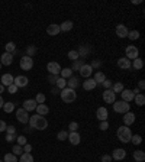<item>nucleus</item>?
Wrapping results in <instances>:
<instances>
[{
	"instance_id": "24",
	"label": "nucleus",
	"mask_w": 145,
	"mask_h": 162,
	"mask_svg": "<svg viewBox=\"0 0 145 162\" xmlns=\"http://www.w3.org/2000/svg\"><path fill=\"white\" fill-rule=\"evenodd\" d=\"M68 140L71 142V145H78L81 139H80L78 132H70V133H68Z\"/></svg>"
},
{
	"instance_id": "25",
	"label": "nucleus",
	"mask_w": 145,
	"mask_h": 162,
	"mask_svg": "<svg viewBox=\"0 0 145 162\" xmlns=\"http://www.w3.org/2000/svg\"><path fill=\"white\" fill-rule=\"evenodd\" d=\"M78 86V78L77 77H70L67 81V87L71 88V90H76V87Z\"/></svg>"
},
{
	"instance_id": "28",
	"label": "nucleus",
	"mask_w": 145,
	"mask_h": 162,
	"mask_svg": "<svg viewBox=\"0 0 145 162\" xmlns=\"http://www.w3.org/2000/svg\"><path fill=\"white\" fill-rule=\"evenodd\" d=\"M36 111H38L39 116H45L49 111V109H48V106L47 104H38L36 106Z\"/></svg>"
},
{
	"instance_id": "33",
	"label": "nucleus",
	"mask_w": 145,
	"mask_h": 162,
	"mask_svg": "<svg viewBox=\"0 0 145 162\" xmlns=\"http://www.w3.org/2000/svg\"><path fill=\"white\" fill-rule=\"evenodd\" d=\"M20 162H34V156H32V153L23 152L22 155H20Z\"/></svg>"
},
{
	"instance_id": "39",
	"label": "nucleus",
	"mask_w": 145,
	"mask_h": 162,
	"mask_svg": "<svg viewBox=\"0 0 145 162\" xmlns=\"http://www.w3.org/2000/svg\"><path fill=\"white\" fill-rule=\"evenodd\" d=\"M12 151H13V155H14V156H18V155H22V153H23V146H20V145H14Z\"/></svg>"
},
{
	"instance_id": "41",
	"label": "nucleus",
	"mask_w": 145,
	"mask_h": 162,
	"mask_svg": "<svg viewBox=\"0 0 145 162\" xmlns=\"http://www.w3.org/2000/svg\"><path fill=\"white\" fill-rule=\"evenodd\" d=\"M45 100H47V97H45V94H44V93H38V94H36V99H35V101H36L38 104H44V103H45Z\"/></svg>"
},
{
	"instance_id": "50",
	"label": "nucleus",
	"mask_w": 145,
	"mask_h": 162,
	"mask_svg": "<svg viewBox=\"0 0 145 162\" xmlns=\"http://www.w3.org/2000/svg\"><path fill=\"white\" fill-rule=\"evenodd\" d=\"M6 132H7V135H16V128L14 126H7Z\"/></svg>"
},
{
	"instance_id": "9",
	"label": "nucleus",
	"mask_w": 145,
	"mask_h": 162,
	"mask_svg": "<svg viewBox=\"0 0 145 162\" xmlns=\"http://www.w3.org/2000/svg\"><path fill=\"white\" fill-rule=\"evenodd\" d=\"M16 119L19 120L20 123H28L29 122V115H28V111L25 109H19L18 111H16Z\"/></svg>"
},
{
	"instance_id": "8",
	"label": "nucleus",
	"mask_w": 145,
	"mask_h": 162,
	"mask_svg": "<svg viewBox=\"0 0 145 162\" xmlns=\"http://www.w3.org/2000/svg\"><path fill=\"white\" fill-rule=\"evenodd\" d=\"M47 70H48V72L51 75H60V72H61V67H60L58 62H48Z\"/></svg>"
},
{
	"instance_id": "21",
	"label": "nucleus",
	"mask_w": 145,
	"mask_h": 162,
	"mask_svg": "<svg viewBox=\"0 0 145 162\" xmlns=\"http://www.w3.org/2000/svg\"><path fill=\"white\" fill-rule=\"evenodd\" d=\"M14 77L12 74H3L2 75V86L3 87H9L10 84H13Z\"/></svg>"
},
{
	"instance_id": "15",
	"label": "nucleus",
	"mask_w": 145,
	"mask_h": 162,
	"mask_svg": "<svg viewBox=\"0 0 145 162\" xmlns=\"http://www.w3.org/2000/svg\"><path fill=\"white\" fill-rule=\"evenodd\" d=\"M60 32H61V30H60V25H57V23H51L48 28H47V34H48L49 36H55V35H58Z\"/></svg>"
},
{
	"instance_id": "62",
	"label": "nucleus",
	"mask_w": 145,
	"mask_h": 162,
	"mask_svg": "<svg viewBox=\"0 0 145 162\" xmlns=\"http://www.w3.org/2000/svg\"><path fill=\"white\" fill-rule=\"evenodd\" d=\"M3 91H5V87H3V86H2V84H0V94H2Z\"/></svg>"
},
{
	"instance_id": "42",
	"label": "nucleus",
	"mask_w": 145,
	"mask_h": 162,
	"mask_svg": "<svg viewBox=\"0 0 145 162\" xmlns=\"http://www.w3.org/2000/svg\"><path fill=\"white\" fill-rule=\"evenodd\" d=\"M14 51H16V45H14V42H7L6 43V52L13 54Z\"/></svg>"
},
{
	"instance_id": "16",
	"label": "nucleus",
	"mask_w": 145,
	"mask_h": 162,
	"mask_svg": "<svg viewBox=\"0 0 145 162\" xmlns=\"http://www.w3.org/2000/svg\"><path fill=\"white\" fill-rule=\"evenodd\" d=\"M92 72H93V68L89 65V64H84L81 68H80V75L84 77V78H89V77L92 75Z\"/></svg>"
},
{
	"instance_id": "30",
	"label": "nucleus",
	"mask_w": 145,
	"mask_h": 162,
	"mask_svg": "<svg viewBox=\"0 0 145 162\" xmlns=\"http://www.w3.org/2000/svg\"><path fill=\"white\" fill-rule=\"evenodd\" d=\"M134 159H135L136 162H144L145 161L144 151H135V152H134Z\"/></svg>"
},
{
	"instance_id": "5",
	"label": "nucleus",
	"mask_w": 145,
	"mask_h": 162,
	"mask_svg": "<svg viewBox=\"0 0 145 162\" xmlns=\"http://www.w3.org/2000/svg\"><path fill=\"white\" fill-rule=\"evenodd\" d=\"M32 67H34V59L31 57H22L20 58V68L22 70H25V71H31L32 70Z\"/></svg>"
},
{
	"instance_id": "31",
	"label": "nucleus",
	"mask_w": 145,
	"mask_h": 162,
	"mask_svg": "<svg viewBox=\"0 0 145 162\" xmlns=\"http://www.w3.org/2000/svg\"><path fill=\"white\" fill-rule=\"evenodd\" d=\"M84 65V59H77V61H72L71 70L72 71H80V68Z\"/></svg>"
},
{
	"instance_id": "47",
	"label": "nucleus",
	"mask_w": 145,
	"mask_h": 162,
	"mask_svg": "<svg viewBox=\"0 0 145 162\" xmlns=\"http://www.w3.org/2000/svg\"><path fill=\"white\" fill-rule=\"evenodd\" d=\"M99 129H100V130H107V129H109V123H107V120H103V122H100V124H99Z\"/></svg>"
},
{
	"instance_id": "23",
	"label": "nucleus",
	"mask_w": 145,
	"mask_h": 162,
	"mask_svg": "<svg viewBox=\"0 0 145 162\" xmlns=\"http://www.w3.org/2000/svg\"><path fill=\"white\" fill-rule=\"evenodd\" d=\"M134 122H135V115H134L132 111L125 113V116H123V123H125V126H130V124H134Z\"/></svg>"
},
{
	"instance_id": "63",
	"label": "nucleus",
	"mask_w": 145,
	"mask_h": 162,
	"mask_svg": "<svg viewBox=\"0 0 145 162\" xmlns=\"http://www.w3.org/2000/svg\"><path fill=\"white\" fill-rule=\"evenodd\" d=\"M0 70H2V64H0Z\"/></svg>"
},
{
	"instance_id": "38",
	"label": "nucleus",
	"mask_w": 145,
	"mask_h": 162,
	"mask_svg": "<svg viewBox=\"0 0 145 162\" xmlns=\"http://www.w3.org/2000/svg\"><path fill=\"white\" fill-rule=\"evenodd\" d=\"M112 91H113V93H122V91H123V84H122V83H116L115 86H112Z\"/></svg>"
},
{
	"instance_id": "7",
	"label": "nucleus",
	"mask_w": 145,
	"mask_h": 162,
	"mask_svg": "<svg viewBox=\"0 0 145 162\" xmlns=\"http://www.w3.org/2000/svg\"><path fill=\"white\" fill-rule=\"evenodd\" d=\"M103 100H105V103H107V104H113L116 101V94L112 91V88L103 91Z\"/></svg>"
},
{
	"instance_id": "59",
	"label": "nucleus",
	"mask_w": 145,
	"mask_h": 162,
	"mask_svg": "<svg viewBox=\"0 0 145 162\" xmlns=\"http://www.w3.org/2000/svg\"><path fill=\"white\" fill-rule=\"evenodd\" d=\"M60 91H61V90H60V88H57V87H54V88H52V91H51V93H52L54 95H57V94H60Z\"/></svg>"
},
{
	"instance_id": "29",
	"label": "nucleus",
	"mask_w": 145,
	"mask_h": 162,
	"mask_svg": "<svg viewBox=\"0 0 145 162\" xmlns=\"http://www.w3.org/2000/svg\"><path fill=\"white\" fill-rule=\"evenodd\" d=\"M60 75H61V78H70V77H72V70L71 68H61V72H60Z\"/></svg>"
},
{
	"instance_id": "12",
	"label": "nucleus",
	"mask_w": 145,
	"mask_h": 162,
	"mask_svg": "<svg viewBox=\"0 0 145 162\" xmlns=\"http://www.w3.org/2000/svg\"><path fill=\"white\" fill-rule=\"evenodd\" d=\"M90 51H92V48L89 47V45H81V47L78 48V58L80 59H84V58H87V55L90 54Z\"/></svg>"
},
{
	"instance_id": "43",
	"label": "nucleus",
	"mask_w": 145,
	"mask_h": 162,
	"mask_svg": "<svg viewBox=\"0 0 145 162\" xmlns=\"http://www.w3.org/2000/svg\"><path fill=\"white\" fill-rule=\"evenodd\" d=\"M126 38H129L130 41H136V39L139 38V32L138 30H132V32H128V36Z\"/></svg>"
},
{
	"instance_id": "11",
	"label": "nucleus",
	"mask_w": 145,
	"mask_h": 162,
	"mask_svg": "<svg viewBox=\"0 0 145 162\" xmlns=\"http://www.w3.org/2000/svg\"><path fill=\"white\" fill-rule=\"evenodd\" d=\"M112 158H113L115 161H122V159H125V158H126V151H125V149H122V148L115 149Z\"/></svg>"
},
{
	"instance_id": "58",
	"label": "nucleus",
	"mask_w": 145,
	"mask_h": 162,
	"mask_svg": "<svg viewBox=\"0 0 145 162\" xmlns=\"http://www.w3.org/2000/svg\"><path fill=\"white\" fill-rule=\"evenodd\" d=\"M6 128H7V124H6L3 120H0V132H5Z\"/></svg>"
},
{
	"instance_id": "53",
	"label": "nucleus",
	"mask_w": 145,
	"mask_h": 162,
	"mask_svg": "<svg viewBox=\"0 0 145 162\" xmlns=\"http://www.w3.org/2000/svg\"><path fill=\"white\" fill-rule=\"evenodd\" d=\"M57 80H58V75H51V74L48 75V81L51 83V84H55V83H57Z\"/></svg>"
},
{
	"instance_id": "51",
	"label": "nucleus",
	"mask_w": 145,
	"mask_h": 162,
	"mask_svg": "<svg viewBox=\"0 0 145 162\" xmlns=\"http://www.w3.org/2000/svg\"><path fill=\"white\" fill-rule=\"evenodd\" d=\"M100 65H102V62L99 61V59H94V61H93L92 64H90V67H92L93 70H94V68H99V67H100Z\"/></svg>"
},
{
	"instance_id": "13",
	"label": "nucleus",
	"mask_w": 145,
	"mask_h": 162,
	"mask_svg": "<svg viewBox=\"0 0 145 162\" xmlns=\"http://www.w3.org/2000/svg\"><path fill=\"white\" fill-rule=\"evenodd\" d=\"M12 62H13V54L5 52L0 57V64H2V65H10Z\"/></svg>"
},
{
	"instance_id": "3",
	"label": "nucleus",
	"mask_w": 145,
	"mask_h": 162,
	"mask_svg": "<svg viewBox=\"0 0 145 162\" xmlns=\"http://www.w3.org/2000/svg\"><path fill=\"white\" fill-rule=\"evenodd\" d=\"M118 139L121 140V142L126 143V142H130V138H132V132H130V129L128 126H121V128L118 129Z\"/></svg>"
},
{
	"instance_id": "57",
	"label": "nucleus",
	"mask_w": 145,
	"mask_h": 162,
	"mask_svg": "<svg viewBox=\"0 0 145 162\" xmlns=\"http://www.w3.org/2000/svg\"><path fill=\"white\" fill-rule=\"evenodd\" d=\"M110 161H112L110 155H103V156H102V162H110Z\"/></svg>"
},
{
	"instance_id": "6",
	"label": "nucleus",
	"mask_w": 145,
	"mask_h": 162,
	"mask_svg": "<svg viewBox=\"0 0 145 162\" xmlns=\"http://www.w3.org/2000/svg\"><path fill=\"white\" fill-rule=\"evenodd\" d=\"M126 58L128 59H136V58L139 57V51H138V48L136 47H134V45H128L126 47Z\"/></svg>"
},
{
	"instance_id": "1",
	"label": "nucleus",
	"mask_w": 145,
	"mask_h": 162,
	"mask_svg": "<svg viewBox=\"0 0 145 162\" xmlns=\"http://www.w3.org/2000/svg\"><path fill=\"white\" fill-rule=\"evenodd\" d=\"M29 123H31V128L36 129V130H45L48 128V122L44 116H39V115H34L29 117Z\"/></svg>"
},
{
	"instance_id": "32",
	"label": "nucleus",
	"mask_w": 145,
	"mask_h": 162,
	"mask_svg": "<svg viewBox=\"0 0 145 162\" xmlns=\"http://www.w3.org/2000/svg\"><path fill=\"white\" fill-rule=\"evenodd\" d=\"M55 86H57V88L63 90V88H65V87H67V80H65V78H61V77H58L57 83H55Z\"/></svg>"
},
{
	"instance_id": "19",
	"label": "nucleus",
	"mask_w": 145,
	"mask_h": 162,
	"mask_svg": "<svg viewBox=\"0 0 145 162\" xmlns=\"http://www.w3.org/2000/svg\"><path fill=\"white\" fill-rule=\"evenodd\" d=\"M128 28H126L125 25H118L116 26V35L119 36V38H126L128 36Z\"/></svg>"
},
{
	"instance_id": "26",
	"label": "nucleus",
	"mask_w": 145,
	"mask_h": 162,
	"mask_svg": "<svg viewBox=\"0 0 145 162\" xmlns=\"http://www.w3.org/2000/svg\"><path fill=\"white\" fill-rule=\"evenodd\" d=\"M72 22L71 20H65V22H63V23L60 25V30H63V32H68V30H71L72 29Z\"/></svg>"
},
{
	"instance_id": "27",
	"label": "nucleus",
	"mask_w": 145,
	"mask_h": 162,
	"mask_svg": "<svg viewBox=\"0 0 145 162\" xmlns=\"http://www.w3.org/2000/svg\"><path fill=\"white\" fill-rule=\"evenodd\" d=\"M93 80L96 81V84H103V81L106 80V75L102 71H97L96 74H94V77H93Z\"/></svg>"
},
{
	"instance_id": "4",
	"label": "nucleus",
	"mask_w": 145,
	"mask_h": 162,
	"mask_svg": "<svg viewBox=\"0 0 145 162\" xmlns=\"http://www.w3.org/2000/svg\"><path fill=\"white\" fill-rule=\"evenodd\" d=\"M113 110H115L116 113H128L130 110V104H128L126 101H123V100H121V101H115L113 103Z\"/></svg>"
},
{
	"instance_id": "40",
	"label": "nucleus",
	"mask_w": 145,
	"mask_h": 162,
	"mask_svg": "<svg viewBox=\"0 0 145 162\" xmlns=\"http://www.w3.org/2000/svg\"><path fill=\"white\" fill-rule=\"evenodd\" d=\"M3 162H18V158L14 156L13 153H6Z\"/></svg>"
},
{
	"instance_id": "48",
	"label": "nucleus",
	"mask_w": 145,
	"mask_h": 162,
	"mask_svg": "<svg viewBox=\"0 0 145 162\" xmlns=\"http://www.w3.org/2000/svg\"><path fill=\"white\" fill-rule=\"evenodd\" d=\"M16 140H18V145H20V146H25V145H26V138H25V136H18Z\"/></svg>"
},
{
	"instance_id": "2",
	"label": "nucleus",
	"mask_w": 145,
	"mask_h": 162,
	"mask_svg": "<svg viewBox=\"0 0 145 162\" xmlns=\"http://www.w3.org/2000/svg\"><path fill=\"white\" fill-rule=\"evenodd\" d=\"M60 95H61L64 103H72V101H76V99H77L76 90H71L68 87H65V88H63V90L60 91Z\"/></svg>"
},
{
	"instance_id": "10",
	"label": "nucleus",
	"mask_w": 145,
	"mask_h": 162,
	"mask_svg": "<svg viewBox=\"0 0 145 162\" xmlns=\"http://www.w3.org/2000/svg\"><path fill=\"white\" fill-rule=\"evenodd\" d=\"M28 83H29L28 77H25V75H18V77H16V78L13 80V84L18 87V88L26 87V86H28Z\"/></svg>"
},
{
	"instance_id": "61",
	"label": "nucleus",
	"mask_w": 145,
	"mask_h": 162,
	"mask_svg": "<svg viewBox=\"0 0 145 162\" xmlns=\"http://www.w3.org/2000/svg\"><path fill=\"white\" fill-rule=\"evenodd\" d=\"M3 104H5V100H3V97L0 95V107H3Z\"/></svg>"
},
{
	"instance_id": "45",
	"label": "nucleus",
	"mask_w": 145,
	"mask_h": 162,
	"mask_svg": "<svg viewBox=\"0 0 145 162\" xmlns=\"http://www.w3.org/2000/svg\"><path fill=\"white\" fill-rule=\"evenodd\" d=\"M130 142L134 143V145H139L142 142V138H141L139 135H132V138H130Z\"/></svg>"
},
{
	"instance_id": "60",
	"label": "nucleus",
	"mask_w": 145,
	"mask_h": 162,
	"mask_svg": "<svg viewBox=\"0 0 145 162\" xmlns=\"http://www.w3.org/2000/svg\"><path fill=\"white\" fill-rule=\"evenodd\" d=\"M138 88H139V90H144V88H145V83H144V81H139V84H138Z\"/></svg>"
},
{
	"instance_id": "35",
	"label": "nucleus",
	"mask_w": 145,
	"mask_h": 162,
	"mask_svg": "<svg viewBox=\"0 0 145 162\" xmlns=\"http://www.w3.org/2000/svg\"><path fill=\"white\" fill-rule=\"evenodd\" d=\"M38 52V49H36V47H34V45H31V47L26 48V57H34L35 54Z\"/></svg>"
},
{
	"instance_id": "36",
	"label": "nucleus",
	"mask_w": 145,
	"mask_h": 162,
	"mask_svg": "<svg viewBox=\"0 0 145 162\" xmlns=\"http://www.w3.org/2000/svg\"><path fill=\"white\" fill-rule=\"evenodd\" d=\"M132 67L135 68V70H141V68L144 67V61H142L141 58H136V59H134V62H132Z\"/></svg>"
},
{
	"instance_id": "14",
	"label": "nucleus",
	"mask_w": 145,
	"mask_h": 162,
	"mask_svg": "<svg viewBox=\"0 0 145 162\" xmlns=\"http://www.w3.org/2000/svg\"><path fill=\"white\" fill-rule=\"evenodd\" d=\"M122 95V100L126 101V103H129V101L134 100V97H135V94L132 93V90H128V88H123V91L121 93Z\"/></svg>"
},
{
	"instance_id": "56",
	"label": "nucleus",
	"mask_w": 145,
	"mask_h": 162,
	"mask_svg": "<svg viewBox=\"0 0 145 162\" xmlns=\"http://www.w3.org/2000/svg\"><path fill=\"white\" fill-rule=\"evenodd\" d=\"M31 151H32V146L29 145V143H26L23 146V152H26V153H31Z\"/></svg>"
},
{
	"instance_id": "46",
	"label": "nucleus",
	"mask_w": 145,
	"mask_h": 162,
	"mask_svg": "<svg viewBox=\"0 0 145 162\" xmlns=\"http://www.w3.org/2000/svg\"><path fill=\"white\" fill-rule=\"evenodd\" d=\"M58 140H65V139H68V133L65 132V130H61V132H58Z\"/></svg>"
},
{
	"instance_id": "17",
	"label": "nucleus",
	"mask_w": 145,
	"mask_h": 162,
	"mask_svg": "<svg viewBox=\"0 0 145 162\" xmlns=\"http://www.w3.org/2000/svg\"><path fill=\"white\" fill-rule=\"evenodd\" d=\"M118 67L122 68V70H129L132 67V62L128 59V58H119L118 59Z\"/></svg>"
},
{
	"instance_id": "49",
	"label": "nucleus",
	"mask_w": 145,
	"mask_h": 162,
	"mask_svg": "<svg viewBox=\"0 0 145 162\" xmlns=\"http://www.w3.org/2000/svg\"><path fill=\"white\" fill-rule=\"evenodd\" d=\"M68 129H70V132H77L78 123H76V122H71V123H70V126H68Z\"/></svg>"
},
{
	"instance_id": "20",
	"label": "nucleus",
	"mask_w": 145,
	"mask_h": 162,
	"mask_svg": "<svg viewBox=\"0 0 145 162\" xmlns=\"http://www.w3.org/2000/svg\"><path fill=\"white\" fill-rule=\"evenodd\" d=\"M96 81L93 80V78H87L86 81H83V88L87 91H90V90H94L96 88Z\"/></svg>"
},
{
	"instance_id": "34",
	"label": "nucleus",
	"mask_w": 145,
	"mask_h": 162,
	"mask_svg": "<svg viewBox=\"0 0 145 162\" xmlns=\"http://www.w3.org/2000/svg\"><path fill=\"white\" fill-rule=\"evenodd\" d=\"M134 100H135V103L138 106H144L145 104V95L139 93V94H136L135 97H134Z\"/></svg>"
},
{
	"instance_id": "18",
	"label": "nucleus",
	"mask_w": 145,
	"mask_h": 162,
	"mask_svg": "<svg viewBox=\"0 0 145 162\" xmlns=\"http://www.w3.org/2000/svg\"><path fill=\"white\" fill-rule=\"evenodd\" d=\"M107 115H109V113H107L106 107H99V109H97V111H96V117L100 120V122H103V120H107Z\"/></svg>"
},
{
	"instance_id": "54",
	"label": "nucleus",
	"mask_w": 145,
	"mask_h": 162,
	"mask_svg": "<svg viewBox=\"0 0 145 162\" xmlns=\"http://www.w3.org/2000/svg\"><path fill=\"white\" fill-rule=\"evenodd\" d=\"M112 86H113V84H112V81H109V80H105V81H103V87H105L106 90L112 88Z\"/></svg>"
},
{
	"instance_id": "37",
	"label": "nucleus",
	"mask_w": 145,
	"mask_h": 162,
	"mask_svg": "<svg viewBox=\"0 0 145 162\" xmlns=\"http://www.w3.org/2000/svg\"><path fill=\"white\" fill-rule=\"evenodd\" d=\"M3 110H5L6 113L13 111V110H14V103H12V101H7V103H5V104H3Z\"/></svg>"
},
{
	"instance_id": "52",
	"label": "nucleus",
	"mask_w": 145,
	"mask_h": 162,
	"mask_svg": "<svg viewBox=\"0 0 145 162\" xmlns=\"http://www.w3.org/2000/svg\"><path fill=\"white\" fill-rule=\"evenodd\" d=\"M7 90H9V93H10V94H14V93L18 91V87L14 86V84H10V86L7 87Z\"/></svg>"
},
{
	"instance_id": "22",
	"label": "nucleus",
	"mask_w": 145,
	"mask_h": 162,
	"mask_svg": "<svg viewBox=\"0 0 145 162\" xmlns=\"http://www.w3.org/2000/svg\"><path fill=\"white\" fill-rule=\"evenodd\" d=\"M36 106H38V103L35 100H25L22 109H25L26 111H32V110H36Z\"/></svg>"
},
{
	"instance_id": "44",
	"label": "nucleus",
	"mask_w": 145,
	"mask_h": 162,
	"mask_svg": "<svg viewBox=\"0 0 145 162\" xmlns=\"http://www.w3.org/2000/svg\"><path fill=\"white\" fill-rule=\"evenodd\" d=\"M67 57L70 58L71 61H77V59H78V52H77V51H74V49H71V51L68 52Z\"/></svg>"
},
{
	"instance_id": "64",
	"label": "nucleus",
	"mask_w": 145,
	"mask_h": 162,
	"mask_svg": "<svg viewBox=\"0 0 145 162\" xmlns=\"http://www.w3.org/2000/svg\"><path fill=\"white\" fill-rule=\"evenodd\" d=\"M0 162H3V161H0Z\"/></svg>"
},
{
	"instance_id": "55",
	"label": "nucleus",
	"mask_w": 145,
	"mask_h": 162,
	"mask_svg": "<svg viewBox=\"0 0 145 162\" xmlns=\"http://www.w3.org/2000/svg\"><path fill=\"white\" fill-rule=\"evenodd\" d=\"M16 138H18V135H6V140L7 142H13V140H16Z\"/></svg>"
}]
</instances>
